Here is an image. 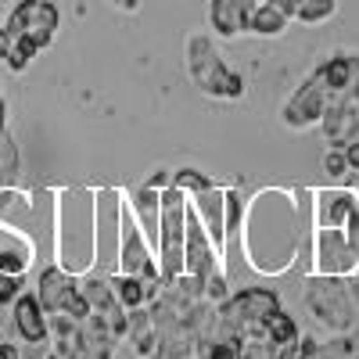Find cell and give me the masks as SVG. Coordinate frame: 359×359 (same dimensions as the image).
I'll list each match as a JSON object with an SVG mask.
<instances>
[{"instance_id":"13","label":"cell","mask_w":359,"mask_h":359,"mask_svg":"<svg viewBox=\"0 0 359 359\" xmlns=\"http://www.w3.org/2000/svg\"><path fill=\"white\" fill-rule=\"evenodd\" d=\"M33 241L22 230H8L0 226V273H25L33 262Z\"/></svg>"},{"instance_id":"24","label":"cell","mask_w":359,"mask_h":359,"mask_svg":"<svg viewBox=\"0 0 359 359\" xmlns=\"http://www.w3.org/2000/svg\"><path fill=\"white\" fill-rule=\"evenodd\" d=\"M144 187H151V191H165V187H172V169H165V165L151 169V176L144 180Z\"/></svg>"},{"instance_id":"18","label":"cell","mask_w":359,"mask_h":359,"mask_svg":"<svg viewBox=\"0 0 359 359\" xmlns=\"http://www.w3.org/2000/svg\"><path fill=\"white\" fill-rule=\"evenodd\" d=\"M334 11H338V0H298L294 18L306 25H320L327 18H334Z\"/></svg>"},{"instance_id":"32","label":"cell","mask_w":359,"mask_h":359,"mask_svg":"<svg viewBox=\"0 0 359 359\" xmlns=\"http://www.w3.org/2000/svg\"><path fill=\"white\" fill-rule=\"evenodd\" d=\"M184 359H201V355H198V352H194V355H184Z\"/></svg>"},{"instance_id":"15","label":"cell","mask_w":359,"mask_h":359,"mask_svg":"<svg viewBox=\"0 0 359 359\" xmlns=\"http://www.w3.org/2000/svg\"><path fill=\"white\" fill-rule=\"evenodd\" d=\"M108 280H111V291H115V298L123 302V309L130 313V309H137V306H147L151 302V287H147L140 277H133V273H108Z\"/></svg>"},{"instance_id":"20","label":"cell","mask_w":359,"mask_h":359,"mask_svg":"<svg viewBox=\"0 0 359 359\" xmlns=\"http://www.w3.org/2000/svg\"><path fill=\"white\" fill-rule=\"evenodd\" d=\"M212 184H216V180H212V176H205L201 169H191V165L172 169V187H180L184 194H198V191L212 187Z\"/></svg>"},{"instance_id":"14","label":"cell","mask_w":359,"mask_h":359,"mask_svg":"<svg viewBox=\"0 0 359 359\" xmlns=\"http://www.w3.org/2000/svg\"><path fill=\"white\" fill-rule=\"evenodd\" d=\"M287 22H291V15H284L273 0H259L255 4V11H252V18H248V33L252 36H284L287 33Z\"/></svg>"},{"instance_id":"4","label":"cell","mask_w":359,"mask_h":359,"mask_svg":"<svg viewBox=\"0 0 359 359\" xmlns=\"http://www.w3.org/2000/svg\"><path fill=\"white\" fill-rule=\"evenodd\" d=\"M277 309H280V294L273 287H241L219 306V316L241 338H248V334H262L266 320Z\"/></svg>"},{"instance_id":"27","label":"cell","mask_w":359,"mask_h":359,"mask_svg":"<svg viewBox=\"0 0 359 359\" xmlns=\"http://www.w3.org/2000/svg\"><path fill=\"white\" fill-rule=\"evenodd\" d=\"M111 8H118V11H137L140 8V0H108Z\"/></svg>"},{"instance_id":"21","label":"cell","mask_w":359,"mask_h":359,"mask_svg":"<svg viewBox=\"0 0 359 359\" xmlns=\"http://www.w3.org/2000/svg\"><path fill=\"white\" fill-rule=\"evenodd\" d=\"M205 298L212 306H223L230 298V280H226V269H216V273L205 277Z\"/></svg>"},{"instance_id":"22","label":"cell","mask_w":359,"mask_h":359,"mask_svg":"<svg viewBox=\"0 0 359 359\" xmlns=\"http://www.w3.org/2000/svg\"><path fill=\"white\" fill-rule=\"evenodd\" d=\"M25 291V280H22V273H0V306H11L15 298Z\"/></svg>"},{"instance_id":"25","label":"cell","mask_w":359,"mask_h":359,"mask_svg":"<svg viewBox=\"0 0 359 359\" xmlns=\"http://www.w3.org/2000/svg\"><path fill=\"white\" fill-rule=\"evenodd\" d=\"M345 151V162H348V172H359V140H352V144H345L341 147Z\"/></svg>"},{"instance_id":"16","label":"cell","mask_w":359,"mask_h":359,"mask_svg":"<svg viewBox=\"0 0 359 359\" xmlns=\"http://www.w3.org/2000/svg\"><path fill=\"white\" fill-rule=\"evenodd\" d=\"M262 334H266L269 341H273V345L280 348V345H291V341H294L298 334H302V331H298V323H294V316H291V313L277 309L273 316L266 320V327H262Z\"/></svg>"},{"instance_id":"19","label":"cell","mask_w":359,"mask_h":359,"mask_svg":"<svg viewBox=\"0 0 359 359\" xmlns=\"http://www.w3.org/2000/svg\"><path fill=\"white\" fill-rule=\"evenodd\" d=\"M15 172H18V147H15L8 126H4L0 130V187H8L15 180Z\"/></svg>"},{"instance_id":"17","label":"cell","mask_w":359,"mask_h":359,"mask_svg":"<svg viewBox=\"0 0 359 359\" xmlns=\"http://www.w3.org/2000/svg\"><path fill=\"white\" fill-rule=\"evenodd\" d=\"M320 355H327V359H359V323L345 334H334L331 341H320Z\"/></svg>"},{"instance_id":"26","label":"cell","mask_w":359,"mask_h":359,"mask_svg":"<svg viewBox=\"0 0 359 359\" xmlns=\"http://www.w3.org/2000/svg\"><path fill=\"white\" fill-rule=\"evenodd\" d=\"M0 359H22V345H15L11 338H0Z\"/></svg>"},{"instance_id":"28","label":"cell","mask_w":359,"mask_h":359,"mask_svg":"<svg viewBox=\"0 0 359 359\" xmlns=\"http://www.w3.org/2000/svg\"><path fill=\"white\" fill-rule=\"evenodd\" d=\"M348 291H352V302H355V309H359V273L348 277Z\"/></svg>"},{"instance_id":"9","label":"cell","mask_w":359,"mask_h":359,"mask_svg":"<svg viewBox=\"0 0 359 359\" xmlns=\"http://www.w3.org/2000/svg\"><path fill=\"white\" fill-rule=\"evenodd\" d=\"M11 327L25 345H43L50 338V323H47V309L40 306L36 291H22L11 302Z\"/></svg>"},{"instance_id":"10","label":"cell","mask_w":359,"mask_h":359,"mask_svg":"<svg viewBox=\"0 0 359 359\" xmlns=\"http://www.w3.org/2000/svg\"><path fill=\"white\" fill-rule=\"evenodd\" d=\"M191 208L198 212L205 233H208V241H212V248L219 255H226V201H223V187L212 184V187H205L198 194H191Z\"/></svg>"},{"instance_id":"29","label":"cell","mask_w":359,"mask_h":359,"mask_svg":"<svg viewBox=\"0 0 359 359\" xmlns=\"http://www.w3.org/2000/svg\"><path fill=\"white\" fill-rule=\"evenodd\" d=\"M4 115H8V104H4V97H0V130L8 126V118H4Z\"/></svg>"},{"instance_id":"7","label":"cell","mask_w":359,"mask_h":359,"mask_svg":"<svg viewBox=\"0 0 359 359\" xmlns=\"http://www.w3.org/2000/svg\"><path fill=\"white\" fill-rule=\"evenodd\" d=\"M62 25V11L50 0H22V4L8 15V29L15 36L33 40L40 50L54 43V33Z\"/></svg>"},{"instance_id":"11","label":"cell","mask_w":359,"mask_h":359,"mask_svg":"<svg viewBox=\"0 0 359 359\" xmlns=\"http://www.w3.org/2000/svg\"><path fill=\"white\" fill-rule=\"evenodd\" d=\"M259 0H208V25L219 40H233L248 33V18Z\"/></svg>"},{"instance_id":"31","label":"cell","mask_w":359,"mask_h":359,"mask_svg":"<svg viewBox=\"0 0 359 359\" xmlns=\"http://www.w3.org/2000/svg\"><path fill=\"white\" fill-rule=\"evenodd\" d=\"M40 359H62V355H57V352H40Z\"/></svg>"},{"instance_id":"2","label":"cell","mask_w":359,"mask_h":359,"mask_svg":"<svg viewBox=\"0 0 359 359\" xmlns=\"http://www.w3.org/2000/svg\"><path fill=\"white\" fill-rule=\"evenodd\" d=\"M184 54H187V76L194 79V86L201 90L205 97H216V101H237V97H245L248 79L223 62V54L216 50L212 36H205V33L187 36Z\"/></svg>"},{"instance_id":"12","label":"cell","mask_w":359,"mask_h":359,"mask_svg":"<svg viewBox=\"0 0 359 359\" xmlns=\"http://www.w3.org/2000/svg\"><path fill=\"white\" fill-rule=\"evenodd\" d=\"M313 76L327 90V97H334V94H341V90L359 76V54L355 50H334V54H327V57H320V65L313 69Z\"/></svg>"},{"instance_id":"30","label":"cell","mask_w":359,"mask_h":359,"mask_svg":"<svg viewBox=\"0 0 359 359\" xmlns=\"http://www.w3.org/2000/svg\"><path fill=\"white\" fill-rule=\"evenodd\" d=\"M0 338H8L4 334V306H0Z\"/></svg>"},{"instance_id":"6","label":"cell","mask_w":359,"mask_h":359,"mask_svg":"<svg viewBox=\"0 0 359 359\" xmlns=\"http://www.w3.org/2000/svg\"><path fill=\"white\" fill-rule=\"evenodd\" d=\"M320 130H323V140L331 147H345V144L359 140V76L341 90V94L327 97Z\"/></svg>"},{"instance_id":"3","label":"cell","mask_w":359,"mask_h":359,"mask_svg":"<svg viewBox=\"0 0 359 359\" xmlns=\"http://www.w3.org/2000/svg\"><path fill=\"white\" fill-rule=\"evenodd\" d=\"M302 302L313 313V320L331 334H345L359 323V309L352 302V291H348V277L338 273H309L306 277V291H302Z\"/></svg>"},{"instance_id":"1","label":"cell","mask_w":359,"mask_h":359,"mask_svg":"<svg viewBox=\"0 0 359 359\" xmlns=\"http://www.w3.org/2000/svg\"><path fill=\"white\" fill-rule=\"evenodd\" d=\"M313 191L302 187H262L245 205L241 245L245 262L262 277H284L298 262L302 237H313L306 226L313 212Z\"/></svg>"},{"instance_id":"8","label":"cell","mask_w":359,"mask_h":359,"mask_svg":"<svg viewBox=\"0 0 359 359\" xmlns=\"http://www.w3.org/2000/svg\"><path fill=\"white\" fill-rule=\"evenodd\" d=\"M323 108H327V90L316 83V76L309 72L302 83L294 86V94L284 101V108H280V123L287 126V130H313V126H320V118H323Z\"/></svg>"},{"instance_id":"23","label":"cell","mask_w":359,"mask_h":359,"mask_svg":"<svg viewBox=\"0 0 359 359\" xmlns=\"http://www.w3.org/2000/svg\"><path fill=\"white\" fill-rule=\"evenodd\" d=\"M323 172L331 176V180H345V176H348V162H345L341 147H331V151L323 155Z\"/></svg>"},{"instance_id":"5","label":"cell","mask_w":359,"mask_h":359,"mask_svg":"<svg viewBox=\"0 0 359 359\" xmlns=\"http://www.w3.org/2000/svg\"><path fill=\"white\" fill-rule=\"evenodd\" d=\"M355 266H359V252L352 248L345 226H316L313 230V262H309V273L352 277Z\"/></svg>"},{"instance_id":"33","label":"cell","mask_w":359,"mask_h":359,"mask_svg":"<svg viewBox=\"0 0 359 359\" xmlns=\"http://www.w3.org/2000/svg\"><path fill=\"white\" fill-rule=\"evenodd\" d=\"M241 359H248V355H241Z\"/></svg>"}]
</instances>
